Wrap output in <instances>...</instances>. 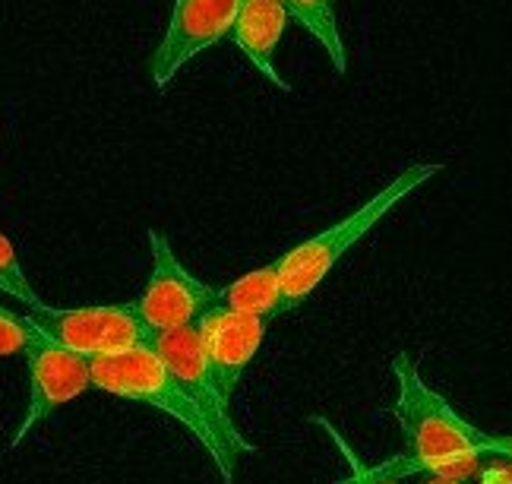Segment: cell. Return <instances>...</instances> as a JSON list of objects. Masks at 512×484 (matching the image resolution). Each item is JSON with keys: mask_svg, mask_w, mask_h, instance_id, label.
Here are the masks:
<instances>
[{"mask_svg": "<svg viewBox=\"0 0 512 484\" xmlns=\"http://www.w3.org/2000/svg\"><path fill=\"white\" fill-rule=\"evenodd\" d=\"M26 323L76 355H114L133 345H146L149 329L133 314L130 304H83L51 307L45 301L26 307Z\"/></svg>", "mask_w": 512, "mask_h": 484, "instance_id": "277c9868", "label": "cell"}, {"mask_svg": "<svg viewBox=\"0 0 512 484\" xmlns=\"http://www.w3.org/2000/svg\"><path fill=\"white\" fill-rule=\"evenodd\" d=\"M196 329H200V345L209 364V374L215 386H219V393L231 402V396L238 393V386H241L244 371L266 339L269 317L238 314V311H228L222 304H212L209 311L196 320Z\"/></svg>", "mask_w": 512, "mask_h": 484, "instance_id": "9c48e42d", "label": "cell"}, {"mask_svg": "<svg viewBox=\"0 0 512 484\" xmlns=\"http://www.w3.org/2000/svg\"><path fill=\"white\" fill-rule=\"evenodd\" d=\"M0 292L16 298L19 304H26V307L42 301L35 288H32V282L26 279V269L16 257V247H13V241L4 235V231H0Z\"/></svg>", "mask_w": 512, "mask_h": 484, "instance_id": "4fadbf2b", "label": "cell"}, {"mask_svg": "<svg viewBox=\"0 0 512 484\" xmlns=\"http://www.w3.org/2000/svg\"><path fill=\"white\" fill-rule=\"evenodd\" d=\"M288 10L282 0H241V10L234 16L231 38L238 51L256 67L269 83L291 92V83L275 67V48H279L285 26H288Z\"/></svg>", "mask_w": 512, "mask_h": 484, "instance_id": "30bf717a", "label": "cell"}, {"mask_svg": "<svg viewBox=\"0 0 512 484\" xmlns=\"http://www.w3.org/2000/svg\"><path fill=\"white\" fill-rule=\"evenodd\" d=\"M392 380L399 390L392 415L405 434V450L380 466H364L354 453L358 472L373 481H402L405 475L421 472L465 481L471 472H478L481 456H490L487 431L468 424L437 390H430L418 364L405 352L392 358Z\"/></svg>", "mask_w": 512, "mask_h": 484, "instance_id": "6da1fadb", "label": "cell"}, {"mask_svg": "<svg viewBox=\"0 0 512 484\" xmlns=\"http://www.w3.org/2000/svg\"><path fill=\"white\" fill-rule=\"evenodd\" d=\"M443 171L440 162H418L408 165L402 174H396L377 197H370L361 209H354L342 222L329 225L320 235L301 241L298 247L285 250L279 257V276H282V298H279V317L301 307L320 282L336 269V263L358 244L370 228H377L392 209H396L405 197H411L421 184L437 178Z\"/></svg>", "mask_w": 512, "mask_h": 484, "instance_id": "3957f363", "label": "cell"}, {"mask_svg": "<svg viewBox=\"0 0 512 484\" xmlns=\"http://www.w3.org/2000/svg\"><path fill=\"white\" fill-rule=\"evenodd\" d=\"M424 484H465L462 478H446V475H430V481Z\"/></svg>", "mask_w": 512, "mask_h": 484, "instance_id": "e0dca14e", "label": "cell"}, {"mask_svg": "<svg viewBox=\"0 0 512 484\" xmlns=\"http://www.w3.org/2000/svg\"><path fill=\"white\" fill-rule=\"evenodd\" d=\"M149 254L152 273L140 292V298L130 301L133 314L149 329H171L200 320L212 304H219V288L196 279L190 269L177 260L171 241L162 231H149Z\"/></svg>", "mask_w": 512, "mask_h": 484, "instance_id": "5b68a950", "label": "cell"}, {"mask_svg": "<svg viewBox=\"0 0 512 484\" xmlns=\"http://www.w3.org/2000/svg\"><path fill=\"white\" fill-rule=\"evenodd\" d=\"M32 339V326L26 323L23 314H13L0 304V358L23 355Z\"/></svg>", "mask_w": 512, "mask_h": 484, "instance_id": "5bb4252c", "label": "cell"}, {"mask_svg": "<svg viewBox=\"0 0 512 484\" xmlns=\"http://www.w3.org/2000/svg\"><path fill=\"white\" fill-rule=\"evenodd\" d=\"M89 374H92V390L149 405V409L174 418L184 431H190L200 440V447L215 462L222 481L234 484L241 453H234L228 443L209 428V421L196 409V402L187 396V390L174 380V374L159 361V355H155L149 345H133L114 355H95L89 358Z\"/></svg>", "mask_w": 512, "mask_h": 484, "instance_id": "7a4b0ae2", "label": "cell"}, {"mask_svg": "<svg viewBox=\"0 0 512 484\" xmlns=\"http://www.w3.org/2000/svg\"><path fill=\"white\" fill-rule=\"evenodd\" d=\"M238 10L241 0H174L165 38L152 51L149 61L152 83L165 89L196 54L231 35Z\"/></svg>", "mask_w": 512, "mask_h": 484, "instance_id": "ba28073f", "label": "cell"}, {"mask_svg": "<svg viewBox=\"0 0 512 484\" xmlns=\"http://www.w3.org/2000/svg\"><path fill=\"white\" fill-rule=\"evenodd\" d=\"M326 431L332 434V440L339 443V450H342V456H345V466H348V478H342L339 484H399V481H373V478H364V475L358 472V466H354V450H348V443H345L336 431H332L329 424H326Z\"/></svg>", "mask_w": 512, "mask_h": 484, "instance_id": "9a60e30c", "label": "cell"}, {"mask_svg": "<svg viewBox=\"0 0 512 484\" xmlns=\"http://www.w3.org/2000/svg\"><path fill=\"white\" fill-rule=\"evenodd\" d=\"M282 4L288 16L298 19V23L326 48L336 73H345V42L339 32L336 10H332V0H282Z\"/></svg>", "mask_w": 512, "mask_h": 484, "instance_id": "7c38bea8", "label": "cell"}, {"mask_svg": "<svg viewBox=\"0 0 512 484\" xmlns=\"http://www.w3.org/2000/svg\"><path fill=\"white\" fill-rule=\"evenodd\" d=\"M23 355H26V371H29V405L7 450H16L19 443L32 434L35 424H42L57 409H64L67 402L80 399L86 390H92L89 358L57 345L45 333H38L35 326H32V339Z\"/></svg>", "mask_w": 512, "mask_h": 484, "instance_id": "52a82bcc", "label": "cell"}, {"mask_svg": "<svg viewBox=\"0 0 512 484\" xmlns=\"http://www.w3.org/2000/svg\"><path fill=\"white\" fill-rule=\"evenodd\" d=\"M487 447H490V456H506L512 462V434H490L487 431Z\"/></svg>", "mask_w": 512, "mask_h": 484, "instance_id": "2e32d148", "label": "cell"}, {"mask_svg": "<svg viewBox=\"0 0 512 484\" xmlns=\"http://www.w3.org/2000/svg\"><path fill=\"white\" fill-rule=\"evenodd\" d=\"M146 345L159 355V361L174 374V380L184 386L187 396L196 402V409H200L203 418L209 421V428L219 434L234 453H241V456L253 453V443L238 431V424L231 418V409H228L231 402L219 393V386H215V380L209 374L196 323L152 329Z\"/></svg>", "mask_w": 512, "mask_h": 484, "instance_id": "8992f818", "label": "cell"}, {"mask_svg": "<svg viewBox=\"0 0 512 484\" xmlns=\"http://www.w3.org/2000/svg\"><path fill=\"white\" fill-rule=\"evenodd\" d=\"M279 298H282L279 260L266 263L260 269H250V273L219 288L222 307L238 314H253V317H279Z\"/></svg>", "mask_w": 512, "mask_h": 484, "instance_id": "8fae6325", "label": "cell"}]
</instances>
